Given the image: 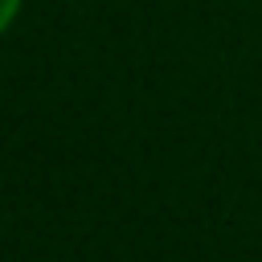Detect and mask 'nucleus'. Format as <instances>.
I'll use <instances>...</instances> for the list:
<instances>
[{"instance_id": "f257e3e1", "label": "nucleus", "mask_w": 262, "mask_h": 262, "mask_svg": "<svg viewBox=\"0 0 262 262\" xmlns=\"http://www.w3.org/2000/svg\"><path fill=\"white\" fill-rule=\"evenodd\" d=\"M20 4H25V0H0V33L12 29V20L20 16Z\"/></svg>"}]
</instances>
